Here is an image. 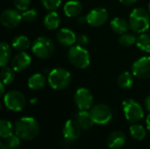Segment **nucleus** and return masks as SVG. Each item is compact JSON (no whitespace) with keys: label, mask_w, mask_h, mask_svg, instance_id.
<instances>
[{"label":"nucleus","mask_w":150,"mask_h":149,"mask_svg":"<svg viewBox=\"0 0 150 149\" xmlns=\"http://www.w3.org/2000/svg\"><path fill=\"white\" fill-rule=\"evenodd\" d=\"M136 1L137 0H120V2L125 6H132L134 4L136 3Z\"/></svg>","instance_id":"35"},{"label":"nucleus","mask_w":150,"mask_h":149,"mask_svg":"<svg viewBox=\"0 0 150 149\" xmlns=\"http://www.w3.org/2000/svg\"><path fill=\"white\" fill-rule=\"evenodd\" d=\"M11 57V49L6 42H1L0 47V65L4 67L7 65Z\"/></svg>","instance_id":"25"},{"label":"nucleus","mask_w":150,"mask_h":149,"mask_svg":"<svg viewBox=\"0 0 150 149\" xmlns=\"http://www.w3.org/2000/svg\"><path fill=\"white\" fill-rule=\"evenodd\" d=\"M13 134V126L11 123L8 120L2 119L0 120V136L3 139H5Z\"/></svg>","instance_id":"29"},{"label":"nucleus","mask_w":150,"mask_h":149,"mask_svg":"<svg viewBox=\"0 0 150 149\" xmlns=\"http://www.w3.org/2000/svg\"><path fill=\"white\" fill-rule=\"evenodd\" d=\"M14 5L17 8V10H18L19 11H25L29 8L30 0H13Z\"/></svg>","instance_id":"33"},{"label":"nucleus","mask_w":150,"mask_h":149,"mask_svg":"<svg viewBox=\"0 0 150 149\" xmlns=\"http://www.w3.org/2000/svg\"><path fill=\"white\" fill-rule=\"evenodd\" d=\"M136 45L141 50L146 53H150V34L144 32L141 33L140 36L137 37Z\"/></svg>","instance_id":"27"},{"label":"nucleus","mask_w":150,"mask_h":149,"mask_svg":"<svg viewBox=\"0 0 150 149\" xmlns=\"http://www.w3.org/2000/svg\"><path fill=\"white\" fill-rule=\"evenodd\" d=\"M4 105L12 112L22 111L26 104L24 94L18 90H10L4 97Z\"/></svg>","instance_id":"7"},{"label":"nucleus","mask_w":150,"mask_h":149,"mask_svg":"<svg viewBox=\"0 0 150 149\" xmlns=\"http://www.w3.org/2000/svg\"><path fill=\"white\" fill-rule=\"evenodd\" d=\"M133 75L139 79L150 78V57L143 56L136 60L132 66Z\"/></svg>","instance_id":"9"},{"label":"nucleus","mask_w":150,"mask_h":149,"mask_svg":"<svg viewBox=\"0 0 150 149\" xmlns=\"http://www.w3.org/2000/svg\"><path fill=\"white\" fill-rule=\"evenodd\" d=\"M32 51L40 59L49 58L54 51V42L47 37H38L32 44Z\"/></svg>","instance_id":"5"},{"label":"nucleus","mask_w":150,"mask_h":149,"mask_svg":"<svg viewBox=\"0 0 150 149\" xmlns=\"http://www.w3.org/2000/svg\"><path fill=\"white\" fill-rule=\"evenodd\" d=\"M76 105L80 111H88L91 108L93 104V97L90 90L86 88L78 89L74 96Z\"/></svg>","instance_id":"10"},{"label":"nucleus","mask_w":150,"mask_h":149,"mask_svg":"<svg viewBox=\"0 0 150 149\" xmlns=\"http://www.w3.org/2000/svg\"><path fill=\"white\" fill-rule=\"evenodd\" d=\"M81 130L82 129H81L79 124L77 123V121L69 119L65 123V125L63 126L62 133H63L64 138L67 141H75L79 139V137L81 135Z\"/></svg>","instance_id":"13"},{"label":"nucleus","mask_w":150,"mask_h":149,"mask_svg":"<svg viewBox=\"0 0 150 149\" xmlns=\"http://www.w3.org/2000/svg\"><path fill=\"white\" fill-rule=\"evenodd\" d=\"M11 46H12V47H14V49H16L19 52L25 51L27 48H29L30 40L25 35H18L12 40Z\"/></svg>","instance_id":"23"},{"label":"nucleus","mask_w":150,"mask_h":149,"mask_svg":"<svg viewBox=\"0 0 150 149\" xmlns=\"http://www.w3.org/2000/svg\"><path fill=\"white\" fill-rule=\"evenodd\" d=\"M111 29L118 34H123L126 33L128 29L130 28L129 21H127L123 18L116 17L110 22Z\"/></svg>","instance_id":"18"},{"label":"nucleus","mask_w":150,"mask_h":149,"mask_svg":"<svg viewBox=\"0 0 150 149\" xmlns=\"http://www.w3.org/2000/svg\"><path fill=\"white\" fill-rule=\"evenodd\" d=\"M41 4L47 10L54 11L61 6L62 0H41Z\"/></svg>","instance_id":"31"},{"label":"nucleus","mask_w":150,"mask_h":149,"mask_svg":"<svg viewBox=\"0 0 150 149\" xmlns=\"http://www.w3.org/2000/svg\"><path fill=\"white\" fill-rule=\"evenodd\" d=\"M146 124H147V128L150 132V114L148 116L147 119H146Z\"/></svg>","instance_id":"39"},{"label":"nucleus","mask_w":150,"mask_h":149,"mask_svg":"<svg viewBox=\"0 0 150 149\" xmlns=\"http://www.w3.org/2000/svg\"><path fill=\"white\" fill-rule=\"evenodd\" d=\"M130 134L134 139L142 141L146 137V130L142 125L134 124L130 126Z\"/></svg>","instance_id":"28"},{"label":"nucleus","mask_w":150,"mask_h":149,"mask_svg":"<svg viewBox=\"0 0 150 149\" xmlns=\"http://www.w3.org/2000/svg\"><path fill=\"white\" fill-rule=\"evenodd\" d=\"M56 38H57V41L63 47H71L77 40V37L76 33L69 28L60 29L57 32Z\"/></svg>","instance_id":"15"},{"label":"nucleus","mask_w":150,"mask_h":149,"mask_svg":"<svg viewBox=\"0 0 150 149\" xmlns=\"http://www.w3.org/2000/svg\"><path fill=\"white\" fill-rule=\"evenodd\" d=\"M31 62L32 59L30 55L25 51H21L11 59V68L16 72H21L28 68Z\"/></svg>","instance_id":"14"},{"label":"nucleus","mask_w":150,"mask_h":149,"mask_svg":"<svg viewBox=\"0 0 150 149\" xmlns=\"http://www.w3.org/2000/svg\"><path fill=\"white\" fill-rule=\"evenodd\" d=\"M61 22V18L57 12L51 11L47 13L43 20V25L47 30H55L59 27Z\"/></svg>","instance_id":"21"},{"label":"nucleus","mask_w":150,"mask_h":149,"mask_svg":"<svg viewBox=\"0 0 150 149\" xmlns=\"http://www.w3.org/2000/svg\"><path fill=\"white\" fill-rule=\"evenodd\" d=\"M20 138L17 134H12L5 139L4 141L0 142L1 149H16L19 147L20 144Z\"/></svg>","instance_id":"24"},{"label":"nucleus","mask_w":150,"mask_h":149,"mask_svg":"<svg viewBox=\"0 0 150 149\" xmlns=\"http://www.w3.org/2000/svg\"><path fill=\"white\" fill-rule=\"evenodd\" d=\"M122 108L126 119L132 124H135L142 120L144 117V111L141 105L132 99L128 98L122 103Z\"/></svg>","instance_id":"6"},{"label":"nucleus","mask_w":150,"mask_h":149,"mask_svg":"<svg viewBox=\"0 0 150 149\" xmlns=\"http://www.w3.org/2000/svg\"><path fill=\"white\" fill-rule=\"evenodd\" d=\"M46 83H47V79L45 76L40 73L31 76L27 82L28 87L33 90H40L43 89Z\"/></svg>","instance_id":"20"},{"label":"nucleus","mask_w":150,"mask_h":149,"mask_svg":"<svg viewBox=\"0 0 150 149\" xmlns=\"http://www.w3.org/2000/svg\"><path fill=\"white\" fill-rule=\"evenodd\" d=\"M15 133L25 141H31L37 137L40 132V126L33 118L23 117L15 123Z\"/></svg>","instance_id":"1"},{"label":"nucleus","mask_w":150,"mask_h":149,"mask_svg":"<svg viewBox=\"0 0 150 149\" xmlns=\"http://www.w3.org/2000/svg\"><path fill=\"white\" fill-rule=\"evenodd\" d=\"M127 141V138L124 133L120 131H115L112 133L108 138V147L112 149L121 148Z\"/></svg>","instance_id":"16"},{"label":"nucleus","mask_w":150,"mask_h":149,"mask_svg":"<svg viewBox=\"0 0 150 149\" xmlns=\"http://www.w3.org/2000/svg\"><path fill=\"white\" fill-rule=\"evenodd\" d=\"M90 112L94 123L98 125H106L111 121L112 118V112L111 108L104 104L94 105Z\"/></svg>","instance_id":"8"},{"label":"nucleus","mask_w":150,"mask_h":149,"mask_svg":"<svg viewBox=\"0 0 150 149\" xmlns=\"http://www.w3.org/2000/svg\"><path fill=\"white\" fill-rule=\"evenodd\" d=\"M15 79V71L12 68H9L7 66L2 67L1 70V81L5 85L11 84L13 83Z\"/></svg>","instance_id":"26"},{"label":"nucleus","mask_w":150,"mask_h":149,"mask_svg":"<svg viewBox=\"0 0 150 149\" xmlns=\"http://www.w3.org/2000/svg\"><path fill=\"white\" fill-rule=\"evenodd\" d=\"M68 59L70 63L80 69H84L91 63V56L89 52L80 45L73 46L68 52Z\"/></svg>","instance_id":"4"},{"label":"nucleus","mask_w":150,"mask_h":149,"mask_svg":"<svg viewBox=\"0 0 150 149\" xmlns=\"http://www.w3.org/2000/svg\"><path fill=\"white\" fill-rule=\"evenodd\" d=\"M144 105H145V107H146L147 111H149L150 112V95L149 96H148V97L145 98Z\"/></svg>","instance_id":"37"},{"label":"nucleus","mask_w":150,"mask_h":149,"mask_svg":"<svg viewBox=\"0 0 150 149\" xmlns=\"http://www.w3.org/2000/svg\"><path fill=\"white\" fill-rule=\"evenodd\" d=\"M136 40H137V38L134 35V34H131V33H123L121 34V36L119 38V42L121 46L123 47H131L133 46L134 44L136 43Z\"/></svg>","instance_id":"30"},{"label":"nucleus","mask_w":150,"mask_h":149,"mask_svg":"<svg viewBox=\"0 0 150 149\" xmlns=\"http://www.w3.org/2000/svg\"><path fill=\"white\" fill-rule=\"evenodd\" d=\"M37 11L34 9L26 10L22 13V18L25 22H33L37 18Z\"/></svg>","instance_id":"32"},{"label":"nucleus","mask_w":150,"mask_h":149,"mask_svg":"<svg viewBox=\"0 0 150 149\" xmlns=\"http://www.w3.org/2000/svg\"><path fill=\"white\" fill-rule=\"evenodd\" d=\"M22 14H20L18 10L15 9H6L4 10L0 16L1 24L9 29H12L19 25L21 22Z\"/></svg>","instance_id":"11"},{"label":"nucleus","mask_w":150,"mask_h":149,"mask_svg":"<svg viewBox=\"0 0 150 149\" xmlns=\"http://www.w3.org/2000/svg\"><path fill=\"white\" fill-rule=\"evenodd\" d=\"M4 83H0V89H1V92H0V94H1V97H4Z\"/></svg>","instance_id":"38"},{"label":"nucleus","mask_w":150,"mask_h":149,"mask_svg":"<svg viewBox=\"0 0 150 149\" xmlns=\"http://www.w3.org/2000/svg\"><path fill=\"white\" fill-rule=\"evenodd\" d=\"M47 82L54 90H62L67 89L70 84L71 75L65 68H56L49 72Z\"/></svg>","instance_id":"3"},{"label":"nucleus","mask_w":150,"mask_h":149,"mask_svg":"<svg viewBox=\"0 0 150 149\" xmlns=\"http://www.w3.org/2000/svg\"><path fill=\"white\" fill-rule=\"evenodd\" d=\"M134 75L128 71H125L118 77V85L123 90L130 89L134 84Z\"/></svg>","instance_id":"22"},{"label":"nucleus","mask_w":150,"mask_h":149,"mask_svg":"<svg viewBox=\"0 0 150 149\" xmlns=\"http://www.w3.org/2000/svg\"><path fill=\"white\" fill-rule=\"evenodd\" d=\"M64 13L69 18L77 17L81 14L83 11V4L77 0H69L68 1L63 7Z\"/></svg>","instance_id":"17"},{"label":"nucleus","mask_w":150,"mask_h":149,"mask_svg":"<svg viewBox=\"0 0 150 149\" xmlns=\"http://www.w3.org/2000/svg\"><path fill=\"white\" fill-rule=\"evenodd\" d=\"M78 44L80 46H83V45H87L89 43V38L87 35L85 34H80L77 36V40Z\"/></svg>","instance_id":"34"},{"label":"nucleus","mask_w":150,"mask_h":149,"mask_svg":"<svg viewBox=\"0 0 150 149\" xmlns=\"http://www.w3.org/2000/svg\"><path fill=\"white\" fill-rule=\"evenodd\" d=\"M129 25L135 33L145 32L150 26L149 12L143 8L133 10L129 16Z\"/></svg>","instance_id":"2"},{"label":"nucleus","mask_w":150,"mask_h":149,"mask_svg":"<svg viewBox=\"0 0 150 149\" xmlns=\"http://www.w3.org/2000/svg\"><path fill=\"white\" fill-rule=\"evenodd\" d=\"M149 14H150V3L149 4Z\"/></svg>","instance_id":"40"},{"label":"nucleus","mask_w":150,"mask_h":149,"mask_svg":"<svg viewBox=\"0 0 150 149\" xmlns=\"http://www.w3.org/2000/svg\"><path fill=\"white\" fill-rule=\"evenodd\" d=\"M87 23L93 27L103 25L108 19V11L103 7H97L91 10L87 15Z\"/></svg>","instance_id":"12"},{"label":"nucleus","mask_w":150,"mask_h":149,"mask_svg":"<svg viewBox=\"0 0 150 149\" xmlns=\"http://www.w3.org/2000/svg\"><path fill=\"white\" fill-rule=\"evenodd\" d=\"M77 21L79 24H83V23L87 22V17L83 16V15H79V16H77Z\"/></svg>","instance_id":"36"},{"label":"nucleus","mask_w":150,"mask_h":149,"mask_svg":"<svg viewBox=\"0 0 150 149\" xmlns=\"http://www.w3.org/2000/svg\"><path fill=\"white\" fill-rule=\"evenodd\" d=\"M76 121L79 124L81 129L84 131L91 129L93 124H95L91 112H89L88 111H80L77 114Z\"/></svg>","instance_id":"19"}]
</instances>
